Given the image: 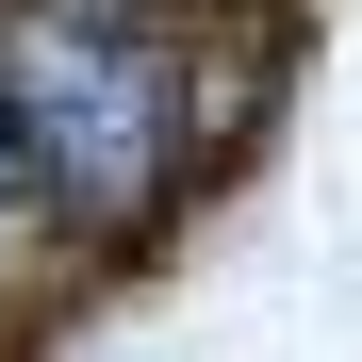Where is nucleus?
Listing matches in <instances>:
<instances>
[{
	"label": "nucleus",
	"mask_w": 362,
	"mask_h": 362,
	"mask_svg": "<svg viewBox=\"0 0 362 362\" xmlns=\"http://www.w3.org/2000/svg\"><path fill=\"white\" fill-rule=\"evenodd\" d=\"M0 132H17V198L132 230L181 148V66L132 0H0Z\"/></svg>",
	"instance_id": "f257e3e1"
},
{
	"label": "nucleus",
	"mask_w": 362,
	"mask_h": 362,
	"mask_svg": "<svg viewBox=\"0 0 362 362\" xmlns=\"http://www.w3.org/2000/svg\"><path fill=\"white\" fill-rule=\"evenodd\" d=\"M0 230H17V132H0Z\"/></svg>",
	"instance_id": "f03ea898"
}]
</instances>
